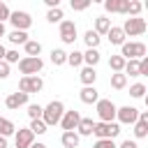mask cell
Listing matches in <instances>:
<instances>
[{
    "instance_id": "obj_1",
    "label": "cell",
    "mask_w": 148,
    "mask_h": 148,
    "mask_svg": "<svg viewBox=\"0 0 148 148\" xmlns=\"http://www.w3.org/2000/svg\"><path fill=\"white\" fill-rule=\"evenodd\" d=\"M62 116H65V104H62L60 99H53V102H49V104L44 106V113H42V118H44V123H46L49 127H53V125H60Z\"/></svg>"
},
{
    "instance_id": "obj_2",
    "label": "cell",
    "mask_w": 148,
    "mask_h": 148,
    "mask_svg": "<svg viewBox=\"0 0 148 148\" xmlns=\"http://www.w3.org/2000/svg\"><path fill=\"white\" fill-rule=\"evenodd\" d=\"M123 30H125L127 37H139V35H143L148 30V21L141 18V16H130V18H125Z\"/></svg>"
},
{
    "instance_id": "obj_3",
    "label": "cell",
    "mask_w": 148,
    "mask_h": 148,
    "mask_svg": "<svg viewBox=\"0 0 148 148\" xmlns=\"http://www.w3.org/2000/svg\"><path fill=\"white\" fill-rule=\"evenodd\" d=\"M97 139H116L120 134V125L118 123H106V120H97L95 123V132H92Z\"/></svg>"
},
{
    "instance_id": "obj_4",
    "label": "cell",
    "mask_w": 148,
    "mask_h": 148,
    "mask_svg": "<svg viewBox=\"0 0 148 148\" xmlns=\"http://www.w3.org/2000/svg\"><path fill=\"white\" fill-rule=\"evenodd\" d=\"M42 67H44V60H42L39 56H25V58L18 60V69H21V74H39Z\"/></svg>"
},
{
    "instance_id": "obj_5",
    "label": "cell",
    "mask_w": 148,
    "mask_h": 148,
    "mask_svg": "<svg viewBox=\"0 0 148 148\" xmlns=\"http://www.w3.org/2000/svg\"><path fill=\"white\" fill-rule=\"evenodd\" d=\"M95 109H97V118L99 120H106V123H111V120H116V113H118V106L111 102V99H97V104H95Z\"/></svg>"
},
{
    "instance_id": "obj_6",
    "label": "cell",
    "mask_w": 148,
    "mask_h": 148,
    "mask_svg": "<svg viewBox=\"0 0 148 148\" xmlns=\"http://www.w3.org/2000/svg\"><path fill=\"white\" fill-rule=\"evenodd\" d=\"M42 88H44V81L37 74H23L18 81V90H23V92H39Z\"/></svg>"
},
{
    "instance_id": "obj_7",
    "label": "cell",
    "mask_w": 148,
    "mask_h": 148,
    "mask_svg": "<svg viewBox=\"0 0 148 148\" xmlns=\"http://www.w3.org/2000/svg\"><path fill=\"white\" fill-rule=\"evenodd\" d=\"M120 56H125L127 60L130 58H143L146 56V44L143 42H125L123 46H120Z\"/></svg>"
},
{
    "instance_id": "obj_8",
    "label": "cell",
    "mask_w": 148,
    "mask_h": 148,
    "mask_svg": "<svg viewBox=\"0 0 148 148\" xmlns=\"http://www.w3.org/2000/svg\"><path fill=\"white\" fill-rule=\"evenodd\" d=\"M58 25H60V39H62L65 44H74V42H76V23L69 21V18H65V21H60Z\"/></svg>"
},
{
    "instance_id": "obj_9",
    "label": "cell",
    "mask_w": 148,
    "mask_h": 148,
    "mask_svg": "<svg viewBox=\"0 0 148 148\" xmlns=\"http://www.w3.org/2000/svg\"><path fill=\"white\" fill-rule=\"evenodd\" d=\"M35 132L30 130V127H23V130H16V134H14V143H16V148H30L32 143H35Z\"/></svg>"
},
{
    "instance_id": "obj_10",
    "label": "cell",
    "mask_w": 148,
    "mask_h": 148,
    "mask_svg": "<svg viewBox=\"0 0 148 148\" xmlns=\"http://www.w3.org/2000/svg\"><path fill=\"white\" fill-rule=\"evenodd\" d=\"M9 23L16 28V30H28L30 25H32V16L28 14V12H12V16H9Z\"/></svg>"
},
{
    "instance_id": "obj_11",
    "label": "cell",
    "mask_w": 148,
    "mask_h": 148,
    "mask_svg": "<svg viewBox=\"0 0 148 148\" xmlns=\"http://www.w3.org/2000/svg\"><path fill=\"white\" fill-rule=\"evenodd\" d=\"M116 118H118V123H123V125H134V123L139 120V111L127 104V106H120V109H118Z\"/></svg>"
},
{
    "instance_id": "obj_12",
    "label": "cell",
    "mask_w": 148,
    "mask_h": 148,
    "mask_svg": "<svg viewBox=\"0 0 148 148\" xmlns=\"http://www.w3.org/2000/svg\"><path fill=\"white\" fill-rule=\"evenodd\" d=\"M28 97H30V92H23V90L12 92V95H7L5 106H7V109H18V106H25V104H28Z\"/></svg>"
},
{
    "instance_id": "obj_13",
    "label": "cell",
    "mask_w": 148,
    "mask_h": 148,
    "mask_svg": "<svg viewBox=\"0 0 148 148\" xmlns=\"http://www.w3.org/2000/svg\"><path fill=\"white\" fill-rule=\"evenodd\" d=\"M79 123H81V113L72 109V111H65V116H62V120H60V127H62V132H65V130H76Z\"/></svg>"
},
{
    "instance_id": "obj_14",
    "label": "cell",
    "mask_w": 148,
    "mask_h": 148,
    "mask_svg": "<svg viewBox=\"0 0 148 148\" xmlns=\"http://www.w3.org/2000/svg\"><path fill=\"white\" fill-rule=\"evenodd\" d=\"M127 7H130V0H104V9L109 14H125L127 16Z\"/></svg>"
},
{
    "instance_id": "obj_15",
    "label": "cell",
    "mask_w": 148,
    "mask_h": 148,
    "mask_svg": "<svg viewBox=\"0 0 148 148\" xmlns=\"http://www.w3.org/2000/svg\"><path fill=\"white\" fill-rule=\"evenodd\" d=\"M79 99H81L83 104H97L99 92H97V88H95V86H83V88H81V92H79Z\"/></svg>"
},
{
    "instance_id": "obj_16",
    "label": "cell",
    "mask_w": 148,
    "mask_h": 148,
    "mask_svg": "<svg viewBox=\"0 0 148 148\" xmlns=\"http://www.w3.org/2000/svg\"><path fill=\"white\" fill-rule=\"evenodd\" d=\"M60 141H62L65 148H79V143H81V134H79L76 130H65L62 136H60Z\"/></svg>"
},
{
    "instance_id": "obj_17",
    "label": "cell",
    "mask_w": 148,
    "mask_h": 148,
    "mask_svg": "<svg viewBox=\"0 0 148 148\" xmlns=\"http://www.w3.org/2000/svg\"><path fill=\"white\" fill-rule=\"evenodd\" d=\"M106 37H109V42L113 44V46H123L125 44V30H123V25H111V30L106 32Z\"/></svg>"
},
{
    "instance_id": "obj_18",
    "label": "cell",
    "mask_w": 148,
    "mask_h": 148,
    "mask_svg": "<svg viewBox=\"0 0 148 148\" xmlns=\"http://www.w3.org/2000/svg\"><path fill=\"white\" fill-rule=\"evenodd\" d=\"M79 81H81L83 86H95V81H97V72H95V67L86 65V67L79 72Z\"/></svg>"
},
{
    "instance_id": "obj_19",
    "label": "cell",
    "mask_w": 148,
    "mask_h": 148,
    "mask_svg": "<svg viewBox=\"0 0 148 148\" xmlns=\"http://www.w3.org/2000/svg\"><path fill=\"white\" fill-rule=\"evenodd\" d=\"M83 42H86V46H88V49H97V46H99V42H102V35H99L95 28H92V30H86Z\"/></svg>"
},
{
    "instance_id": "obj_20",
    "label": "cell",
    "mask_w": 148,
    "mask_h": 148,
    "mask_svg": "<svg viewBox=\"0 0 148 148\" xmlns=\"http://www.w3.org/2000/svg\"><path fill=\"white\" fill-rule=\"evenodd\" d=\"M127 76H141V60L139 58H130L125 62V69H123Z\"/></svg>"
},
{
    "instance_id": "obj_21",
    "label": "cell",
    "mask_w": 148,
    "mask_h": 148,
    "mask_svg": "<svg viewBox=\"0 0 148 148\" xmlns=\"http://www.w3.org/2000/svg\"><path fill=\"white\" fill-rule=\"evenodd\" d=\"M76 132H79L81 136H92V132H95V123H92V118H81Z\"/></svg>"
},
{
    "instance_id": "obj_22",
    "label": "cell",
    "mask_w": 148,
    "mask_h": 148,
    "mask_svg": "<svg viewBox=\"0 0 148 148\" xmlns=\"http://www.w3.org/2000/svg\"><path fill=\"white\" fill-rule=\"evenodd\" d=\"M46 21H49V23H60V21H65V12H62V7H49V12H46Z\"/></svg>"
},
{
    "instance_id": "obj_23",
    "label": "cell",
    "mask_w": 148,
    "mask_h": 148,
    "mask_svg": "<svg viewBox=\"0 0 148 148\" xmlns=\"http://www.w3.org/2000/svg\"><path fill=\"white\" fill-rule=\"evenodd\" d=\"M125 86H127V74H125V72H113V74H111V88L123 90Z\"/></svg>"
},
{
    "instance_id": "obj_24",
    "label": "cell",
    "mask_w": 148,
    "mask_h": 148,
    "mask_svg": "<svg viewBox=\"0 0 148 148\" xmlns=\"http://www.w3.org/2000/svg\"><path fill=\"white\" fill-rule=\"evenodd\" d=\"M7 39H9L14 46H16V44H25V42H28V32H25V30H16V28H14V30L7 35Z\"/></svg>"
},
{
    "instance_id": "obj_25",
    "label": "cell",
    "mask_w": 148,
    "mask_h": 148,
    "mask_svg": "<svg viewBox=\"0 0 148 148\" xmlns=\"http://www.w3.org/2000/svg\"><path fill=\"white\" fill-rule=\"evenodd\" d=\"M67 56H69L67 51H62V49H53V51H51V62H53L56 67H60V65L67 62Z\"/></svg>"
},
{
    "instance_id": "obj_26",
    "label": "cell",
    "mask_w": 148,
    "mask_h": 148,
    "mask_svg": "<svg viewBox=\"0 0 148 148\" xmlns=\"http://www.w3.org/2000/svg\"><path fill=\"white\" fill-rule=\"evenodd\" d=\"M99 58H102V53H99L97 49H88V51L83 53V62L90 65V67H95V65L99 62Z\"/></svg>"
},
{
    "instance_id": "obj_27",
    "label": "cell",
    "mask_w": 148,
    "mask_h": 148,
    "mask_svg": "<svg viewBox=\"0 0 148 148\" xmlns=\"http://www.w3.org/2000/svg\"><path fill=\"white\" fill-rule=\"evenodd\" d=\"M125 62H127V58H125V56H120V53L109 58V67H111L113 72H123V69H125Z\"/></svg>"
},
{
    "instance_id": "obj_28",
    "label": "cell",
    "mask_w": 148,
    "mask_h": 148,
    "mask_svg": "<svg viewBox=\"0 0 148 148\" xmlns=\"http://www.w3.org/2000/svg\"><path fill=\"white\" fill-rule=\"evenodd\" d=\"M0 134H2V136L16 134V127H14V123H12L9 118H2V116H0Z\"/></svg>"
},
{
    "instance_id": "obj_29",
    "label": "cell",
    "mask_w": 148,
    "mask_h": 148,
    "mask_svg": "<svg viewBox=\"0 0 148 148\" xmlns=\"http://www.w3.org/2000/svg\"><path fill=\"white\" fill-rule=\"evenodd\" d=\"M95 30H97L99 35H106V32L111 30V21H109L106 16H97V18H95Z\"/></svg>"
},
{
    "instance_id": "obj_30",
    "label": "cell",
    "mask_w": 148,
    "mask_h": 148,
    "mask_svg": "<svg viewBox=\"0 0 148 148\" xmlns=\"http://www.w3.org/2000/svg\"><path fill=\"white\" fill-rule=\"evenodd\" d=\"M23 49H25V56H39V53H42V44H39L37 39H28V42L23 44Z\"/></svg>"
},
{
    "instance_id": "obj_31",
    "label": "cell",
    "mask_w": 148,
    "mask_h": 148,
    "mask_svg": "<svg viewBox=\"0 0 148 148\" xmlns=\"http://www.w3.org/2000/svg\"><path fill=\"white\" fill-rule=\"evenodd\" d=\"M30 130H32L35 134H46L49 125L44 123V118H35V120H30Z\"/></svg>"
},
{
    "instance_id": "obj_32",
    "label": "cell",
    "mask_w": 148,
    "mask_h": 148,
    "mask_svg": "<svg viewBox=\"0 0 148 148\" xmlns=\"http://www.w3.org/2000/svg\"><path fill=\"white\" fill-rule=\"evenodd\" d=\"M67 65H72V67H81V65H83V53L74 49V51L67 56Z\"/></svg>"
},
{
    "instance_id": "obj_33",
    "label": "cell",
    "mask_w": 148,
    "mask_h": 148,
    "mask_svg": "<svg viewBox=\"0 0 148 148\" xmlns=\"http://www.w3.org/2000/svg\"><path fill=\"white\" fill-rule=\"evenodd\" d=\"M143 12V2L139 0H130V7H127V16H139Z\"/></svg>"
},
{
    "instance_id": "obj_34",
    "label": "cell",
    "mask_w": 148,
    "mask_h": 148,
    "mask_svg": "<svg viewBox=\"0 0 148 148\" xmlns=\"http://www.w3.org/2000/svg\"><path fill=\"white\" fill-rule=\"evenodd\" d=\"M42 113H44V106H42V104H28V118H30V120L42 118Z\"/></svg>"
},
{
    "instance_id": "obj_35",
    "label": "cell",
    "mask_w": 148,
    "mask_h": 148,
    "mask_svg": "<svg viewBox=\"0 0 148 148\" xmlns=\"http://www.w3.org/2000/svg\"><path fill=\"white\" fill-rule=\"evenodd\" d=\"M134 136H136V139H146V136H148V125L141 123V120H136V123H134Z\"/></svg>"
},
{
    "instance_id": "obj_36",
    "label": "cell",
    "mask_w": 148,
    "mask_h": 148,
    "mask_svg": "<svg viewBox=\"0 0 148 148\" xmlns=\"http://www.w3.org/2000/svg\"><path fill=\"white\" fill-rule=\"evenodd\" d=\"M130 95L136 97V99H139V97H146V86H143V83H132V86H130Z\"/></svg>"
},
{
    "instance_id": "obj_37",
    "label": "cell",
    "mask_w": 148,
    "mask_h": 148,
    "mask_svg": "<svg viewBox=\"0 0 148 148\" xmlns=\"http://www.w3.org/2000/svg\"><path fill=\"white\" fill-rule=\"evenodd\" d=\"M92 5V0H69V7L74 9V12H83V9H88Z\"/></svg>"
},
{
    "instance_id": "obj_38",
    "label": "cell",
    "mask_w": 148,
    "mask_h": 148,
    "mask_svg": "<svg viewBox=\"0 0 148 148\" xmlns=\"http://www.w3.org/2000/svg\"><path fill=\"white\" fill-rule=\"evenodd\" d=\"M92 148H118V146L113 143V139H97Z\"/></svg>"
},
{
    "instance_id": "obj_39",
    "label": "cell",
    "mask_w": 148,
    "mask_h": 148,
    "mask_svg": "<svg viewBox=\"0 0 148 148\" xmlns=\"http://www.w3.org/2000/svg\"><path fill=\"white\" fill-rule=\"evenodd\" d=\"M5 60H7L9 65L18 62V60H21V58H18V51H16V49H9V51H7V56H5Z\"/></svg>"
},
{
    "instance_id": "obj_40",
    "label": "cell",
    "mask_w": 148,
    "mask_h": 148,
    "mask_svg": "<svg viewBox=\"0 0 148 148\" xmlns=\"http://www.w3.org/2000/svg\"><path fill=\"white\" fill-rule=\"evenodd\" d=\"M9 16H12V12H9V7L0 0V21H9Z\"/></svg>"
},
{
    "instance_id": "obj_41",
    "label": "cell",
    "mask_w": 148,
    "mask_h": 148,
    "mask_svg": "<svg viewBox=\"0 0 148 148\" xmlns=\"http://www.w3.org/2000/svg\"><path fill=\"white\" fill-rule=\"evenodd\" d=\"M7 76H9V62L0 60V79H7Z\"/></svg>"
},
{
    "instance_id": "obj_42",
    "label": "cell",
    "mask_w": 148,
    "mask_h": 148,
    "mask_svg": "<svg viewBox=\"0 0 148 148\" xmlns=\"http://www.w3.org/2000/svg\"><path fill=\"white\" fill-rule=\"evenodd\" d=\"M141 76H148V56L141 58Z\"/></svg>"
},
{
    "instance_id": "obj_43",
    "label": "cell",
    "mask_w": 148,
    "mask_h": 148,
    "mask_svg": "<svg viewBox=\"0 0 148 148\" xmlns=\"http://www.w3.org/2000/svg\"><path fill=\"white\" fill-rule=\"evenodd\" d=\"M118 148H139V146H136V141H130V139H127V141H123Z\"/></svg>"
},
{
    "instance_id": "obj_44",
    "label": "cell",
    "mask_w": 148,
    "mask_h": 148,
    "mask_svg": "<svg viewBox=\"0 0 148 148\" xmlns=\"http://www.w3.org/2000/svg\"><path fill=\"white\" fill-rule=\"evenodd\" d=\"M139 120L148 125V111H139Z\"/></svg>"
},
{
    "instance_id": "obj_45",
    "label": "cell",
    "mask_w": 148,
    "mask_h": 148,
    "mask_svg": "<svg viewBox=\"0 0 148 148\" xmlns=\"http://www.w3.org/2000/svg\"><path fill=\"white\" fill-rule=\"evenodd\" d=\"M46 7H60V0H44Z\"/></svg>"
},
{
    "instance_id": "obj_46",
    "label": "cell",
    "mask_w": 148,
    "mask_h": 148,
    "mask_svg": "<svg viewBox=\"0 0 148 148\" xmlns=\"http://www.w3.org/2000/svg\"><path fill=\"white\" fill-rule=\"evenodd\" d=\"M0 148H9V143H7V136H2V134H0Z\"/></svg>"
},
{
    "instance_id": "obj_47",
    "label": "cell",
    "mask_w": 148,
    "mask_h": 148,
    "mask_svg": "<svg viewBox=\"0 0 148 148\" xmlns=\"http://www.w3.org/2000/svg\"><path fill=\"white\" fill-rule=\"evenodd\" d=\"M5 56H7V49L0 44V60H5Z\"/></svg>"
},
{
    "instance_id": "obj_48",
    "label": "cell",
    "mask_w": 148,
    "mask_h": 148,
    "mask_svg": "<svg viewBox=\"0 0 148 148\" xmlns=\"http://www.w3.org/2000/svg\"><path fill=\"white\" fill-rule=\"evenodd\" d=\"M0 37H5V21H0Z\"/></svg>"
},
{
    "instance_id": "obj_49",
    "label": "cell",
    "mask_w": 148,
    "mask_h": 148,
    "mask_svg": "<svg viewBox=\"0 0 148 148\" xmlns=\"http://www.w3.org/2000/svg\"><path fill=\"white\" fill-rule=\"evenodd\" d=\"M30 148H46V146H44V143H39V141H37V143H32V146H30Z\"/></svg>"
},
{
    "instance_id": "obj_50",
    "label": "cell",
    "mask_w": 148,
    "mask_h": 148,
    "mask_svg": "<svg viewBox=\"0 0 148 148\" xmlns=\"http://www.w3.org/2000/svg\"><path fill=\"white\" fill-rule=\"evenodd\" d=\"M143 99H146V106H148V92H146V97H143Z\"/></svg>"
},
{
    "instance_id": "obj_51",
    "label": "cell",
    "mask_w": 148,
    "mask_h": 148,
    "mask_svg": "<svg viewBox=\"0 0 148 148\" xmlns=\"http://www.w3.org/2000/svg\"><path fill=\"white\" fill-rule=\"evenodd\" d=\"M143 9H148V0H146V2H143Z\"/></svg>"
},
{
    "instance_id": "obj_52",
    "label": "cell",
    "mask_w": 148,
    "mask_h": 148,
    "mask_svg": "<svg viewBox=\"0 0 148 148\" xmlns=\"http://www.w3.org/2000/svg\"><path fill=\"white\" fill-rule=\"evenodd\" d=\"M92 2H102V5H104V0H92Z\"/></svg>"
},
{
    "instance_id": "obj_53",
    "label": "cell",
    "mask_w": 148,
    "mask_h": 148,
    "mask_svg": "<svg viewBox=\"0 0 148 148\" xmlns=\"http://www.w3.org/2000/svg\"><path fill=\"white\" fill-rule=\"evenodd\" d=\"M14 148H16V146H14Z\"/></svg>"
}]
</instances>
